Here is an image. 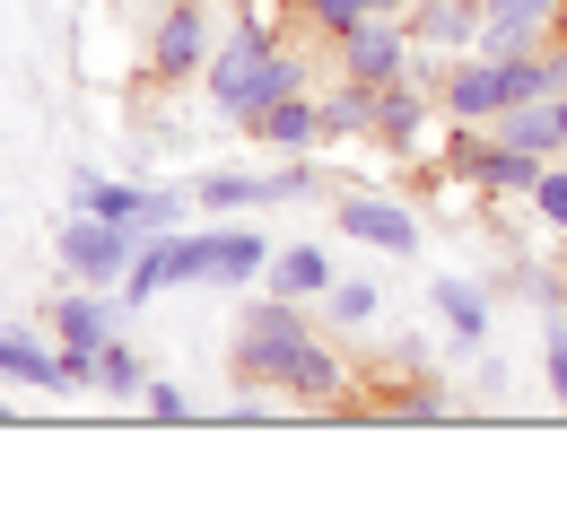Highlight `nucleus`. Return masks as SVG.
<instances>
[{
    "label": "nucleus",
    "mask_w": 567,
    "mask_h": 506,
    "mask_svg": "<svg viewBox=\"0 0 567 506\" xmlns=\"http://www.w3.org/2000/svg\"><path fill=\"white\" fill-rule=\"evenodd\" d=\"M210 105L218 123H254L262 105H280V96H306V53L288 44L271 18H236L227 35H218L210 53Z\"/></svg>",
    "instance_id": "obj_1"
},
{
    "label": "nucleus",
    "mask_w": 567,
    "mask_h": 506,
    "mask_svg": "<svg viewBox=\"0 0 567 506\" xmlns=\"http://www.w3.org/2000/svg\"><path fill=\"white\" fill-rule=\"evenodd\" d=\"M306 332H315V306H306V297L262 289L254 306H245V323H236L227 384H236V393H271V384H280V366H288V350H297Z\"/></svg>",
    "instance_id": "obj_2"
},
{
    "label": "nucleus",
    "mask_w": 567,
    "mask_h": 506,
    "mask_svg": "<svg viewBox=\"0 0 567 506\" xmlns=\"http://www.w3.org/2000/svg\"><path fill=\"white\" fill-rule=\"evenodd\" d=\"M542 166H550V157L515 148L497 123H454V141H445V166H436V175H445V184H472V193H497V202H506V193L533 202Z\"/></svg>",
    "instance_id": "obj_3"
},
{
    "label": "nucleus",
    "mask_w": 567,
    "mask_h": 506,
    "mask_svg": "<svg viewBox=\"0 0 567 506\" xmlns=\"http://www.w3.org/2000/svg\"><path fill=\"white\" fill-rule=\"evenodd\" d=\"M148 245V227H123V218H87L79 210L62 236H53V254H62V271L87 280V289H123V271H132V254Z\"/></svg>",
    "instance_id": "obj_4"
},
{
    "label": "nucleus",
    "mask_w": 567,
    "mask_h": 506,
    "mask_svg": "<svg viewBox=\"0 0 567 506\" xmlns=\"http://www.w3.org/2000/svg\"><path fill=\"white\" fill-rule=\"evenodd\" d=\"M218 53V27H210V0H175V9H157V27H148V71L157 87H175V79H202Z\"/></svg>",
    "instance_id": "obj_5"
},
{
    "label": "nucleus",
    "mask_w": 567,
    "mask_h": 506,
    "mask_svg": "<svg viewBox=\"0 0 567 506\" xmlns=\"http://www.w3.org/2000/svg\"><path fill=\"white\" fill-rule=\"evenodd\" d=\"M315 193V166L297 157L280 175H236V166H218V175H193V202L210 218H236V210H271V202H306Z\"/></svg>",
    "instance_id": "obj_6"
},
{
    "label": "nucleus",
    "mask_w": 567,
    "mask_h": 506,
    "mask_svg": "<svg viewBox=\"0 0 567 506\" xmlns=\"http://www.w3.org/2000/svg\"><path fill=\"white\" fill-rule=\"evenodd\" d=\"M332 53H341V79H367V87H384V79L420 71V35H411L402 18H358Z\"/></svg>",
    "instance_id": "obj_7"
},
{
    "label": "nucleus",
    "mask_w": 567,
    "mask_h": 506,
    "mask_svg": "<svg viewBox=\"0 0 567 506\" xmlns=\"http://www.w3.org/2000/svg\"><path fill=\"white\" fill-rule=\"evenodd\" d=\"M427 123H436V79L427 71H402L375 87V148H393V157H420Z\"/></svg>",
    "instance_id": "obj_8"
},
{
    "label": "nucleus",
    "mask_w": 567,
    "mask_h": 506,
    "mask_svg": "<svg viewBox=\"0 0 567 506\" xmlns=\"http://www.w3.org/2000/svg\"><path fill=\"white\" fill-rule=\"evenodd\" d=\"M271 402H297V411H332V402H350V359L332 350V341H297L280 366V384H271Z\"/></svg>",
    "instance_id": "obj_9"
},
{
    "label": "nucleus",
    "mask_w": 567,
    "mask_h": 506,
    "mask_svg": "<svg viewBox=\"0 0 567 506\" xmlns=\"http://www.w3.org/2000/svg\"><path fill=\"white\" fill-rule=\"evenodd\" d=\"M332 227L358 236L367 254H420V210H411V202H393V193H341Z\"/></svg>",
    "instance_id": "obj_10"
},
{
    "label": "nucleus",
    "mask_w": 567,
    "mask_h": 506,
    "mask_svg": "<svg viewBox=\"0 0 567 506\" xmlns=\"http://www.w3.org/2000/svg\"><path fill=\"white\" fill-rule=\"evenodd\" d=\"M559 35V0H481V44L472 53H542Z\"/></svg>",
    "instance_id": "obj_11"
},
{
    "label": "nucleus",
    "mask_w": 567,
    "mask_h": 506,
    "mask_svg": "<svg viewBox=\"0 0 567 506\" xmlns=\"http://www.w3.org/2000/svg\"><path fill=\"white\" fill-rule=\"evenodd\" d=\"M271 271V236H254V227H202V280L210 289H254Z\"/></svg>",
    "instance_id": "obj_12"
},
{
    "label": "nucleus",
    "mask_w": 567,
    "mask_h": 506,
    "mask_svg": "<svg viewBox=\"0 0 567 506\" xmlns=\"http://www.w3.org/2000/svg\"><path fill=\"white\" fill-rule=\"evenodd\" d=\"M402 27L420 35V53H436V62L445 53H472L481 44V0H411Z\"/></svg>",
    "instance_id": "obj_13"
},
{
    "label": "nucleus",
    "mask_w": 567,
    "mask_h": 506,
    "mask_svg": "<svg viewBox=\"0 0 567 506\" xmlns=\"http://www.w3.org/2000/svg\"><path fill=\"white\" fill-rule=\"evenodd\" d=\"M0 375L27 384V393H71V375H62V341L44 350L35 332H9V323H0Z\"/></svg>",
    "instance_id": "obj_14"
},
{
    "label": "nucleus",
    "mask_w": 567,
    "mask_h": 506,
    "mask_svg": "<svg viewBox=\"0 0 567 506\" xmlns=\"http://www.w3.org/2000/svg\"><path fill=\"white\" fill-rule=\"evenodd\" d=\"M332 280H341V271H332V254H323V245H271V271H262V289L323 306V289H332Z\"/></svg>",
    "instance_id": "obj_15"
},
{
    "label": "nucleus",
    "mask_w": 567,
    "mask_h": 506,
    "mask_svg": "<svg viewBox=\"0 0 567 506\" xmlns=\"http://www.w3.org/2000/svg\"><path fill=\"white\" fill-rule=\"evenodd\" d=\"M245 132H254L262 148H288V157H306V148L323 141V105H315V96H280V105H262Z\"/></svg>",
    "instance_id": "obj_16"
},
{
    "label": "nucleus",
    "mask_w": 567,
    "mask_h": 506,
    "mask_svg": "<svg viewBox=\"0 0 567 506\" xmlns=\"http://www.w3.org/2000/svg\"><path fill=\"white\" fill-rule=\"evenodd\" d=\"M427 306L445 314V332H454V341H472V350L489 341V314H497V297L481 289V280H454V271H445V280L427 289Z\"/></svg>",
    "instance_id": "obj_17"
},
{
    "label": "nucleus",
    "mask_w": 567,
    "mask_h": 506,
    "mask_svg": "<svg viewBox=\"0 0 567 506\" xmlns=\"http://www.w3.org/2000/svg\"><path fill=\"white\" fill-rule=\"evenodd\" d=\"M53 341H62V350H105V341H114V306H105V289L79 280V289L53 306Z\"/></svg>",
    "instance_id": "obj_18"
},
{
    "label": "nucleus",
    "mask_w": 567,
    "mask_h": 506,
    "mask_svg": "<svg viewBox=\"0 0 567 506\" xmlns=\"http://www.w3.org/2000/svg\"><path fill=\"white\" fill-rule=\"evenodd\" d=\"M315 105H323V141H375V87H367V79L323 87Z\"/></svg>",
    "instance_id": "obj_19"
},
{
    "label": "nucleus",
    "mask_w": 567,
    "mask_h": 506,
    "mask_svg": "<svg viewBox=\"0 0 567 506\" xmlns=\"http://www.w3.org/2000/svg\"><path fill=\"white\" fill-rule=\"evenodd\" d=\"M497 132L515 148H533V157H567V141H559V105L550 96H524V105H506L497 114Z\"/></svg>",
    "instance_id": "obj_20"
},
{
    "label": "nucleus",
    "mask_w": 567,
    "mask_h": 506,
    "mask_svg": "<svg viewBox=\"0 0 567 506\" xmlns=\"http://www.w3.org/2000/svg\"><path fill=\"white\" fill-rule=\"evenodd\" d=\"M87 384H96L105 402H141V393H148V359L132 350V341H105L96 366H87Z\"/></svg>",
    "instance_id": "obj_21"
},
{
    "label": "nucleus",
    "mask_w": 567,
    "mask_h": 506,
    "mask_svg": "<svg viewBox=\"0 0 567 506\" xmlns=\"http://www.w3.org/2000/svg\"><path fill=\"white\" fill-rule=\"evenodd\" d=\"M375 314H384V289H375V280H332V289H323V323H341V332H367Z\"/></svg>",
    "instance_id": "obj_22"
},
{
    "label": "nucleus",
    "mask_w": 567,
    "mask_h": 506,
    "mask_svg": "<svg viewBox=\"0 0 567 506\" xmlns=\"http://www.w3.org/2000/svg\"><path fill=\"white\" fill-rule=\"evenodd\" d=\"M297 18H306V27L323 35V44H341L358 18H375V9H367V0H297Z\"/></svg>",
    "instance_id": "obj_23"
},
{
    "label": "nucleus",
    "mask_w": 567,
    "mask_h": 506,
    "mask_svg": "<svg viewBox=\"0 0 567 506\" xmlns=\"http://www.w3.org/2000/svg\"><path fill=\"white\" fill-rule=\"evenodd\" d=\"M542 375H550V402L567 411V306H550V323H542Z\"/></svg>",
    "instance_id": "obj_24"
},
{
    "label": "nucleus",
    "mask_w": 567,
    "mask_h": 506,
    "mask_svg": "<svg viewBox=\"0 0 567 506\" xmlns=\"http://www.w3.org/2000/svg\"><path fill=\"white\" fill-rule=\"evenodd\" d=\"M141 411H148V420H157V428H175V420H184V411H193V393H184V384H166V375H148Z\"/></svg>",
    "instance_id": "obj_25"
},
{
    "label": "nucleus",
    "mask_w": 567,
    "mask_h": 506,
    "mask_svg": "<svg viewBox=\"0 0 567 506\" xmlns=\"http://www.w3.org/2000/svg\"><path fill=\"white\" fill-rule=\"evenodd\" d=\"M533 210H542V218H550V227L567 236V166H559V157L542 166V184H533Z\"/></svg>",
    "instance_id": "obj_26"
},
{
    "label": "nucleus",
    "mask_w": 567,
    "mask_h": 506,
    "mask_svg": "<svg viewBox=\"0 0 567 506\" xmlns=\"http://www.w3.org/2000/svg\"><path fill=\"white\" fill-rule=\"evenodd\" d=\"M384 411H393V420H445L454 402H445V384H411V393H393Z\"/></svg>",
    "instance_id": "obj_27"
},
{
    "label": "nucleus",
    "mask_w": 567,
    "mask_h": 506,
    "mask_svg": "<svg viewBox=\"0 0 567 506\" xmlns=\"http://www.w3.org/2000/svg\"><path fill=\"white\" fill-rule=\"evenodd\" d=\"M367 9H375V18H402V9H411V0H367Z\"/></svg>",
    "instance_id": "obj_28"
},
{
    "label": "nucleus",
    "mask_w": 567,
    "mask_h": 506,
    "mask_svg": "<svg viewBox=\"0 0 567 506\" xmlns=\"http://www.w3.org/2000/svg\"><path fill=\"white\" fill-rule=\"evenodd\" d=\"M550 105H559V141H567V96H550Z\"/></svg>",
    "instance_id": "obj_29"
},
{
    "label": "nucleus",
    "mask_w": 567,
    "mask_h": 506,
    "mask_svg": "<svg viewBox=\"0 0 567 506\" xmlns=\"http://www.w3.org/2000/svg\"><path fill=\"white\" fill-rule=\"evenodd\" d=\"M559 44H567V0H559Z\"/></svg>",
    "instance_id": "obj_30"
},
{
    "label": "nucleus",
    "mask_w": 567,
    "mask_h": 506,
    "mask_svg": "<svg viewBox=\"0 0 567 506\" xmlns=\"http://www.w3.org/2000/svg\"><path fill=\"white\" fill-rule=\"evenodd\" d=\"M0 420H9V402H0Z\"/></svg>",
    "instance_id": "obj_31"
}]
</instances>
